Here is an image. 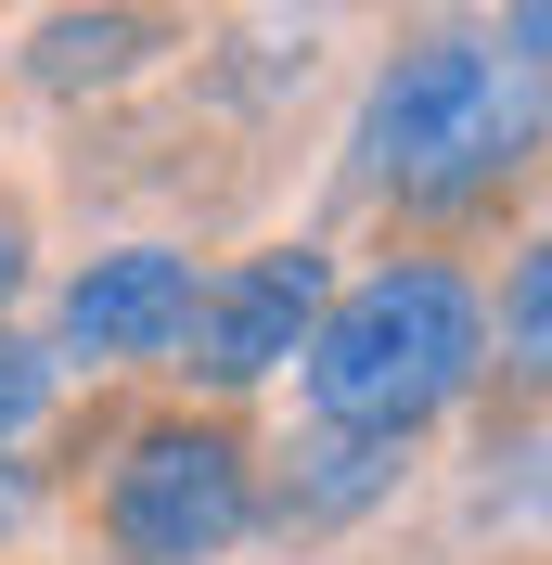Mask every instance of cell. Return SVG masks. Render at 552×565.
<instances>
[{
	"mask_svg": "<svg viewBox=\"0 0 552 565\" xmlns=\"http://www.w3.org/2000/svg\"><path fill=\"white\" fill-rule=\"evenodd\" d=\"M540 141V65H514L476 26H424L412 52H385L373 104H360V193L399 218H476L527 180Z\"/></svg>",
	"mask_w": 552,
	"mask_h": 565,
	"instance_id": "1",
	"label": "cell"
},
{
	"mask_svg": "<svg viewBox=\"0 0 552 565\" xmlns=\"http://www.w3.org/2000/svg\"><path fill=\"white\" fill-rule=\"evenodd\" d=\"M309 412L321 424H360V437H424L449 398L488 373V309L449 257H385L360 270L347 296H321L309 321Z\"/></svg>",
	"mask_w": 552,
	"mask_h": 565,
	"instance_id": "2",
	"label": "cell"
},
{
	"mask_svg": "<svg viewBox=\"0 0 552 565\" xmlns=\"http://www.w3.org/2000/svg\"><path fill=\"white\" fill-rule=\"evenodd\" d=\"M257 527V450L219 412H168L104 462V540L129 565H219Z\"/></svg>",
	"mask_w": 552,
	"mask_h": 565,
	"instance_id": "3",
	"label": "cell"
},
{
	"mask_svg": "<svg viewBox=\"0 0 552 565\" xmlns=\"http://www.w3.org/2000/svg\"><path fill=\"white\" fill-rule=\"evenodd\" d=\"M321 296H335V257H321V245H257V257H232L219 282H193V321H180L168 360L193 373V386L244 398V386H270L283 360L309 348Z\"/></svg>",
	"mask_w": 552,
	"mask_h": 565,
	"instance_id": "4",
	"label": "cell"
},
{
	"mask_svg": "<svg viewBox=\"0 0 552 565\" xmlns=\"http://www.w3.org/2000/svg\"><path fill=\"white\" fill-rule=\"evenodd\" d=\"M180 321H193V257L180 245H104L65 282L52 334H65V360H91V373H141V360L180 348Z\"/></svg>",
	"mask_w": 552,
	"mask_h": 565,
	"instance_id": "5",
	"label": "cell"
},
{
	"mask_svg": "<svg viewBox=\"0 0 552 565\" xmlns=\"http://www.w3.org/2000/svg\"><path fill=\"white\" fill-rule=\"evenodd\" d=\"M155 52H180V26L168 13H141V0H91V13H39L26 26V90L39 104H104V90H129Z\"/></svg>",
	"mask_w": 552,
	"mask_h": 565,
	"instance_id": "6",
	"label": "cell"
},
{
	"mask_svg": "<svg viewBox=\"0 0 552 565\" xmlns=\"http://www.w3.org/2000/svg\"><path fill=\"white\" fill-rule=\"evenodd\" d=\"M399 476H412V437H360V424H321L309 450L283 462V489H257V527H283V540L347 527V514L399 501Z\"/></svg>",
	"mask_w": 552,
	"mask_h": 565,
	"instance_id": "7",
	"label": "cell"
},
{
	"mask_svg": "<svg viewBox=\"0 0 552 565\" xmlns=\"http://www.w3.org/2000/svg\"><path fill=\"white\" fill-rule=\"evenodd\" d=\"M540 348H552V257L527 245L514 282H501V360H514V373H540Z\"/></svg>",
	"mask_w": 552,
	"mask_h": 565,
	"instance_id": "8",
	"label": "cell"
},
{
	"mask_svg": "<svg viewBox=\"0 0 552 565\" xmlns=\"http://www.w3.org/2000/svg\"><path fill=\"white\" fill-rule=\"evenodd\" d=\"M52 412V348H26V334H0V450L26 437V424Z\"/></svg>",
	"mask_w": 552,
	"mask_h": 565,
	"instance_id": "9",
	"label": "cell"
},
{
	"mask_svg": "<svg viewBox=\"0 0 552 565\" xmlns=\"http://www.w3.org/2000/svg\"><path fill=\"white\" fill-rule=\"evenodd\" d=\"M26 257H39V218L13 206V193H0V309H13V296H26Z\"/></svg>",
	"mask_w": 552,
	"mask_h": 565,
	"instance_id": "10",
	"label": "cell"
},
{
	"mask_svg": "<svg viewBox=\"0 0 552 565\" xmlns=\"http://www.w3.org/2000/svg\"><path fill=\"white\" fill-rule=\"evenodd\" d=\"M26 527V476H13V450H0V540Z\"/></svg>",
	"mask_w": 552,
	"mask_h": 565,
	"instance_id": "11",
	"label": "cell"
}]
</instances>
